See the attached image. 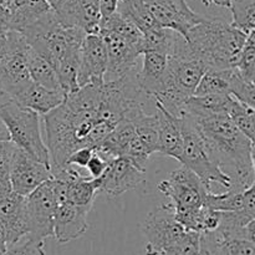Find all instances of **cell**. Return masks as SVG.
Segmentation results:
<instances>
[{
  "label": "cell",
  "instance_id": "obj_1",
  "mask_svg": "<svg viewBox=\"0 0 255 255\" xmlns=\"http://www.w3.org/2000/svg\"><path fill=\"white\" fill-rule=\"evenodd\" d=\"M214 163L229 177V191L254 186V142L242 133L228 115L193 119Z\"/></svg>",
  "mask_w": 255,
  "mask_h": 255
},
{
  "label": "cell",
  "instance_id": "obj_2",
  "mask_svg": "<svg viewBox=\"0 0 255 255\" xmlns=\"http://www.w3.org/2000/svg\"><path fill=\"white\" fill-rule=\"evenodd\" d=\"M248 35L223 20L204 17L187 32L186 40L194 56L208 70L231 69Z\"/></svg>",
  "mask_w": 255,
  "mask_h": 255
},
{
  "label": "cell",
  "instance_id": "obj_3",
  "mask_svg": "<svg viewBox=\"0 0 255 255\" xmlns=\"http://www.w3.org/2000/svg\"><path fill=\"white\" fill-rule=\"evenodd\" d=\"M42 119L46 138L44 142L49 152L50 168L65 166L72 152L85 147L87 137L99 122L97 114L75 111L64 101L44 115Z\"/></svg>",
  "mask_w": 255,
  "mask_h": 255
},
{
  "label": "cell",
  "instance_id": "obj_4",
  "mask_svg": "<svg viewBox=\"0 0 255 255\" xmlns=\"http://www.w3.org/2000/svg\"><path fill=\"white\" fill-rule=\"evenodd\" d=\"M0 120L6 127L9 141L50 167L49 152L40 128V115L10 99L0 106Z\"/></svg>",
  "mask_w": 255,
  "mask_h": 255
},
{
  "label": "cell",
  "instance_id": "obj_5",
  "mask_svg": "<svg viewBox=\"0 0 255 255\" xmlns=\"http://www.w3.org/2000/svg\"><path fill=\"white\" fill-rule=\"evenodd\" d=\"M181 120L183 148L179 163L191 169L201 179L207 191L212 192V183L221 184L222 187L228 189L231 187V179L211 158L193 117L183 114Z\"/></svg>",
  "mask_w": 255,
  "mask_h": 255
},
{
  "label": "cell",
  "instance_id": "obj_6",
  "mask_svg": "<svg viewBox=\"0 0 255 255\" xmlns=\"http://www.w3.org/2000/svg\"><path fill=\"white\" fill-rule=\"evenodd\" d=\"M29 44L20 32L10 30L6 34V47L0 64V87L14 99L32 82L27 70Z\"/></svg>",
  "mask_w": 255,
  "mask_h": 255
},
{
  "label": "cell",
  "instance_id": "obj_7",
  "mask_svg": "<svg viewBox=\"0 0 255 255\" xmlns=\"http://www.w3.org/2000/svg\"><path fill=\"white\" fill-rule=\"evenodd\" d=\"M142 231L147 241L146 255H162L187 232L176 219L171 202L156 207L142 224Z\"/></svg>",
  "mask_w": 255,
  "mask_h": 255
},
{
  "label": "cell",
  "instance_id": "obj_8",
  "mask_svg": "<svg viewBox=\"0 0 255 255\" xmlns=\"http://www.w3.org/2000/svg\"><path fill=\"white\" fill-rule=\"evenodd\" d=\"M158 191L168 197L174 211L199 208L204 204L209 192L201 179L184 166L172 172L167 179L159 182Z\"/></svg>",
  "mask_w": 255,
  "mask_h": 255
},
{
  "label": "cell",
  "instance_id": "obj_9",
  "mask_svg": "<svg viewBox=\"0 0 255 255\" xmlns=\"http://www.w3.org/2000/svg\"><path fill=\"white\" fill-rule=\"evenodd\" d=\"M56 208L57 203L52 194L51 182L47 179L26 197L27 227H29L27 238L35 241H46L47 238L52 237Z\"/></svg>",
  "mask_w": 255,
  "mask_h": 255
},
{
  "label": "cell",
  "instance_id": "obj_10",
  "mask_svg": "<svg viewBox=\"0 0 255 255\" xmlns=\"http://www.w3.org/2000/svg\"><path fill=\"white\" fill-rule=\"evenodd\" d=\"M50 177V167L35 159L24 149L15 147L10 167V189L14 193L27 197Z\"/></svg>",
  "mask_w": 255,
  "mask_h": 255
},
{
  "label": "cell",
  "instance_id": "obj_11",
  "mask_svg": "<svg viewBox=\"0 0 255 255\" xmlns=\"http://www.w3.org/2000/svg\"><path fill=\"white\" fill-rule=\"evenodd\" d=\"M107 70V50L100 34H86L80 49L77 85H102Z\"/></svg>",
  "mask_w": 255,
  "mask_h": 255
},
{
  "label": "cell",
  "instance_id": "obj_12",
  "mask_svg": "<svg viewBox=\"0 0 255 255\" xmlns=\"http://www.w3.org/2000/svg\"><path fill=\"white\" fill-rule=\"evenodd\" d=\"M161 27L174 30L186 39L192 26L204 19L187 5L186 0H144Z\"/></svg>",
  "mask_w": 255,
  "mask_h": 255
},
{
  "label": "cell",
  "instance_id": "obj_13",
  "mask_svg": "<svg viewBox=\"0 0 255 255\" xmlns=\"http://www.w3.org/2000/svg\"><path fill=\"white\" fill-rule=\"evenodd\" d=\"M104 39L107 50V70L105 81L120 79L134 71L142 51L139 46L132 44L114 32L99 31Z\"/></svg>",
  "mask_w": 255,
  "mask_h": 255
},
{
  "label": "cell",
  "instance_id": "obj_14",
  "mask_svg": "<svg viewBox=\"0 0 255 255\" xmlns=\"http://www.w3.org/2000/svg\"><path fill=\"white\" fill-rule=\"evenodd\" d=\"M99 192L110 197H119L132 191L146 182L144 172L137 169L125 157H116L109 162L106 171L101 177Z\"/></svg>",
  "mask_w": 255,
  "mask_h": 255
},
{
  "label": "cell",
  "instance_id": "obj_15",
  "mask_svg": "<svg viewBox=\"0 0 255 255\" xmlns=\"http://www.w3.org/2000/svg\"><path fill=\"white\" fill-rule=\"evenodd\" d=\"M90 209L75 204L62 203L57 206L54 217L52 237L59 244H66L79 239L89 229L87 214Z\"/></svg>",
  "mask_w": 255,
  "mask_h": 255
},
{
  "label": "cell",
  "instance_id": "obj_16",
  "mask_svg": "<svg viewBox=\"0 0 255 255\" xmlns=\"http://www.w3.org/2000/svg\"><path fill=\"white\" fill-rule=\"evenodd\" d=\"M0 222L7 233L9 247L17 243L29 233L26 197L10 191L0 198Z\"/></svg>",
  "mask_w": 255,
  "mask_h": 255
},
{
  "label": "cell",
  "instance_id": "obj_17",
  "mask_svg": "<svg viewBox=\"0 0 255 255\" xmlns=\"http://www.w3.org/2000/svg\"><path fill=\"white\" fill-rule=\"evenodd\" d=\"M156 115L158 120L157 152L179 162L183 148L181 117L173 116L159 105H156Z\"/></svg>",
  "mask_w": 255,
  "mask_h": 255
},
{
  "label": "cell",
  "instance_id": "obj_18",
  "mask_svg": "<svg viewBox=\"0 0 255 255\" xmlns=\"http://www.w3.org/2000/svg\"><path fill=\"white\" fill-rule=\"evenodd\" d=\"M142 56L143 62L141 70L136 74V80L141 91L148 99H152L164 84L168 69V56L163 52L152 50L142 52Z\"/></svg>",
  "mask_w": 255,
  "mask_h": 255
},
{
  "label": "cell",
  "instance_id": "obj_19",
  "mask_svg": "<svg viewBox=\"0 0 255 255\" xmlns=\"http://www.w3.org/2000/svg\"><path fill=\"white\" fill-rule=\"evenodd\" d=\"M6 5L10 10V30L20 34L54 12L47 0H7Z\"/></svg>",
  "mask_w": 255,
  "mask_h": 255
},
{
  "label": "cell",
  "instance_id": "obj_20",
  "mask_svg": "<svg viewBox=\"0 0 255 255\" xmlns=\"http://www.w3.org/2000/svg\"><path fill=\"white\" fill-rule=\"evenodd\" d=\"M66 95L61 91H54L46 87L41 86L39 84L31 82L24 91L16 97H14V101L16 104L21 105L22 107L32 110L40 116L49 114L51 110L62 104Z\"/></svg>",
  "mask_w": 255,
  "mask_h": 255
},
{
  "label": "cell",
  "instance_id": "obj_21",
  "mask_svg": "<svg viewBox=\"0 0 255 255\" xmlns=\"http://www.w3.org/2000/svg\"><path fill=\"white\" fill-rule=\"evenodd\" d=\"M26 59L27 70H29V75L31 77L32 82L41 85V86L46 87L49 90L62 92L56 71L46 59H44L41 55L35 52L30 46L29 50H27Z\"/></svg>",
  "mask_w": 255,
  "mask_h": 255
},
{
  "label": "cell",
  "instance_id": "obj_22",
  "mask_svg": "<svg viewBox=\"0 0 255 255\" xmlns=\"http://www.w3.org/2000/svg\"><path fill=\"white\" fill-rule=\"evenodd\" d=\"M116 11L136 25L142 34L161 27L152 16L144 0H120Z\"/></svg>",
  "mask_w": 255,
  "mask_h": 255
},
{
  "label": "cell",
  "instance_id": "obj_23",
  "mask_svg": "<svg viewBox=\"0 0 255 255\" xmlns=\"http://www.w3.org/2000/svg\"><path fill=\"white\" fill-rule=\"evenodd\" d=\"M233 67L226 70H207L202 76L193 96L204 95H229Z\"/></svg>",
  "mask_w": 255,
  "mask_h": 255
},
{
  "label": "cell",
  "instance_id": "obj_24",
  "mask_svg": "<svg viewBox=\"0 0 255 255\" xmlns=\"http://www.w3.org/2000/svg\"><path fill=\"white\" fill-rule=\"evenodd\" d=\"M99 31H107V32H114V34L120 35L124 39L128 40L132 44L139 46L142 51V41H143V34L139 31L136 27V25L132 24L129 20H127L126 17L122 16L121 14H119L117 11H115L111 16H109L107 19L100 21L99 25ZM142 55V54H141Z\"/></svg>",
  "mask_w": 255,
  "mask_h": 255
},
{
  "label": "cell",
  "instance_id": "obj_25",
  "mask_svg": "<svg viewBox=\"0 0 255 255\" xmlns=\"http://www.w3.org/2000/svg\"><path fill=\"white\" fill-rule=\"evenodd\" d=\"M101 178H82L75 183L69 184L67 202L75 206L85 207L91 211L96 193L100 189Z\"/></svg>",
  "mask_w": 255,
  "mask_h": 255
},
{
  "label": "cell",
  "instance_id": "obj_26",
  "mask_svg": "<svg viewBox=\"0 0 255 255\" xmlns=\"http://www.w3.org/2000/svg\"><path fill=\"white\" fill-rule=\"evenodd\" d=\"M134 127V133L138 137L139 141L143 143L149 154L157 152L158 144V120L154 112L153 115H147L146 112H141L136 119L132 121Z\"/></svg>",
  "mask_w": 255,
  "mask_h": 255
},
{
  "label": "cell",
  "instance_id": "obj_27",
  "mask_svg": "<svg viewBox=\"0 0 255 255\" xmlns=\"http://www.w3.org/2000/svg\"><path fill=\"white\" fill-rule=\"evenodd\" d=\"M227 115L233 121V124L238 127L239 131L246 134L251 141L254 142L255 136V110L254 107H249L242 104L233 97L231 105L228 107Z\"/></svg>",
  "mask_w": 255,
  "mask_h": 255
},
{
  "label": "cell",
  "instance_id": "obj_28",
  "mask_svg": "<svg viewBox=\"0 0 255 255\" xmlns=\"http://www.w3.org/2000/svg\"><path fill=\"white\" fill-rule=\"evenodd\" d=\"M232 25L247 35L255 30V0H231Z\"/></svg>",
  "mask_w": 255,
  "mask_h": 255
},
{
  "label": "cell",
  "instance_id": "obj_29",
  "mask_svg": "<svg viewBox=\"0 0 255 255\" xmlns=\"http://www.w3.org/2000/svg\"><path fill=\"white\" fill-rule=\"evenodd\" d=\"M203 206L218 212H237L244 207V192H233L227 189L223 194L208 192Z\"/></svg>",
  "mask_w": 255,
  "mask_h": 255
},
{
  "label": "cell",
  "instance_id": "obj_30",
  "mask_svg": "<svg viewBox=\"0 0 255 255\" xmlns=\"http://www.w3.org/2000/svg\"><path fill=\"white\" fill-rule=\"evenodd\" d=\"M255 32L248 35L241 52L234 64V69L247 81L254 82L255 79Z\"/></svg>",
  "mask_w": 255,
  "mask_h": 255
},
{
  "label": "cell",
  "instance_id": "obj_31",
  "mask_svg": "<svg viewBox=\"0 0 255 255\" xmlns=\"http://www.w3.org/2000/svg\"><path fill=\"white\" fill-rule=\"evenodd\" d=\"M229 95L238 100L242 104L249 107H255V85L254 82L247 81L239 75L233 67V74L231 77V91Z\"/></svg>",
  "mask_w": 255,
  "mask_h": 255
},
{
  "label": "cell",
  "instance_id": "obj_32",
  "mask_svg": "<svg viewBox=\"0 0 255 255\" xmlns=\"http://www.w3.org/2000/svg\"><path fill=\"white\" fill-rule=\"evenodd\" d=\"M149 156L148 151L146 149V147L143 146L141 141L138 139V137L134 134L129 142L127 143V146L125 147L124 152H122V156L125 158L128 159L137 169L142 172H146V166L147 162H148Z\"/></svg>",
  "mask_w": 255,
  "mask_h": 255
},
{
  "label": "cell",
  "instance_id": "obj_33",
  "mask_svg": "<svg viewBox=\"0 0 255 255\" xmlns=\"http://www.w3.org/2000/svg\"><path fill=\"white\" fill-rule=\"evenodd\" d=\"M199 248V233L184 232L183 236L162 255H197Z\"/></svg>",
  "mask_w": 255,
  "mask_h": 255
},
{
  "label": "cell",
  "instance_id": "obj_34",
  "mask_svg": "<svg viewBox=\"0 0 255 255\" xmlns=\"http://www.w3.org/2000/svg\"><path fill=\"white\" fill-rule=\"evenodd\" d=\"M1 255H46L45 241H35L25 237L17 243L7 247L6 252Z\"/></svg>",
  "mask_w": 255,
  "mask_h": 255
},
{
  "label": "cell",
  "instance_id": "obj_35",
  "mask_svg": "<svg viewBox=\"0 0 255 255\" xmlns=\"http://www.w3.org/2000/svg\"><path fill=\"white\" fill-rule=\"evenodd\" d=\"M15 144L9 139L0 141V183L10 188V167Z\"/></svg>",
  "mask_w": 255,
  "mask_h": 255
},
{
  "label": "cell",
  "instance_id": "obj_36",
  "mask_svg": "<svg viewBox=\"0 0 255 255\" xmlns=\"http://www.w3.org/2000/svg\"><path fill=\"white\" fill-rule=\"evenodd\" d=\"M226 251L228 255H255V244L248 239H231L226 242Z\"/></svg>",
  "mask_w": 255,
  "mask_h": 255
},
{
  "label": "cell",
  "instance_id": "obj_37",
  "mask_svg": "<svg viewBox=\"0 0 255 255\" xmlns=\"http://www.w3.org/2000/svg\"><path fill=\"white\" fill-rule=\"evenodd\" d=\"M107 166H109V161L105 159L104 157H102L101 154L97 153L96 151H94L91 158H90V161L87 162L85 168L89 171L90 177H91V178H100V177L105 173Z\"/></svg>",
  "mask_w": 255,
  "mask_h": 255
},
{
  "label": "cell",
  "instance_id": "obj_38",
  "mask_svg": "<svg viewBox=\"0 0 255 255\" xmlns=\"http://www.w3.org/2000/svg\"><path fill=\"white\" fill-rule=\"evenodd\" d=\"M94 151L95 149L90 148V147H80V148H77L76 151H74L70 154L69 159H67V163L79 167V168H85L87 162L91 158Z\"/></svg>",
  "mask_w": 255,
  "mask_h": 255
},
{
  "label": "cell",
  "instance_id": "obj_39",
  "mask_svg": "<svg viewBox=\"0 0 255 255\" xmlns=\"http://www.w3.org/2000/svg\"><path fill=\"white\" fill-rule=\"evenodd\" d=\"M120 0H99L100 9V21L111 16L117 10Z\"/></svg>",
  "mask_w": 255,
  "mask_h": 255
},
{
  "label": "cell",
  "instance_id": "obj_40",
  "mask_svg": "<svg viewBox=\"0 0 255 255\" xmlns=\"http://www.w3.org/2000/svg\"><path fill=\"white\" fill-rule=\"evenodd\" d=\"M10 31V10L6 4H0V34Z\"/></svg>",
  "mask_w": 255,
  "mask_h": 255
},
{
  "label": "cell",
  "instance_id": "obj_41",
  "mask_svg": "<svg viewBox=\"0 0 255 255\" xmlns=\"http://www.w3.org/2000/svg\"><path fill=\"white\" fill-rule=\"evenodd\" d=\"M7 247H9V243H7L6 229H5L4 224L0 222V255L6 252Z\"/></svg>",
  "mask_w": 255,
  "mask_h": 255
},
{
  "label": "cell",
  "instance_id": "obj_42",
  "mask_svg": "<svg viewBox=\"0 0 255 255\" xmlns=\"http://www.w3.org/2000/svg\"><path fill=\"white\" fill-rule=\"evenodd\" d=\"M206 6H211V5H218V6L227 7L229 9V5H231V0H202Z\"/></svg>",
  "mask_w": 255,
  "mask_h": 255
},
{
  "label": "cell",
  "instance_id": "obj_43",
  "mask_svg": "<svg viewBox=\"0 0 255 255\" xmlns=\"http://www.w3.org/2000/svg\"><path fill=\"white\" fill-rule=\"evenodd\" d=\"M6 34H0V64H1L2 56L5 54V47H6Z\"/></svg>",
  "mask_w": 255,
  "mask_h": 255
},
{
  "label": "cell",
  "instance_id": "obj_44",
  "mask_svg": "<svg viewBox=\"0 0 255 255\" xmlns=\"http://www.w3.org/2000/svg\"><path fill=\"white\" fill-rule=\"evenodd\" d=\"M9 100H10V97L7 96V95L2 91L1 87H0V106H1V105H4L6 101H9Z\"/></svg>",
  "mask_w": 255,
  "mask_h": 255
},
{
  "label": "cell",
  "instance_id": "obj_45",
  "mask_svg": "<svg viewBox=\"0 0 255 255\" xmlns=\"http://www.w3.org/2000/svg\"><path fill=\"white\" fill-rule=\"evenodd\" d=\"M10 191H11V189H10L9 187H6V186H4L2 183H0V198H1L2 196H5L6 193H9Z\"/></svg>",
  "mask_w": 255,
  "mask_h": 255
},
{
  "label": "cell",
  "instance_id": "obj_46",
  "mask_svg": "<svg viewBox=\"0 0 255 255\" xmlns=\"http://www.w3.org/2000/svg\"><path fill=\"white\" fill-rule=\"evenodd\" d=\"M219 255H228V253H227V251H226V246H224V248L222 249L221 253H219Z\"/></svg>",
  "mask_w": 255,
  "mask_h": 255
},
{
  "label": "cell",
  "instance_id": "obj_47",
  "mask_svg": "<svg viewBox=\"0 0 255 255\" xmlns=\"http://www.w3.org/2000/svg\"><path fill=\"white\" fill-rule=\"evenodd\" d=\"M6 2V0H0V4H5Z\"/></svg>",
  "mask_w": 255,
  "mask_h": 255
},
{
  "label": "cell",
  "instance_id": "obj_48",
  "mask_svg": "<svg viewBox=\"0 0 255 255\" xmlns=\"http://www.w3.org/2000/svg\"><path fill=\"white\" fill-rule=\"evenodd\" d=\"M6 1H7V0H6ZM5 4H6V2H5Z\"/></svg>",
  "mask_w": 255,
  "mask_h": 255
}]
</instances>
